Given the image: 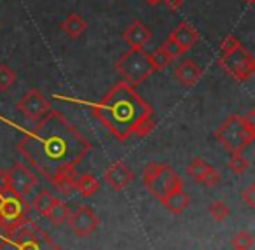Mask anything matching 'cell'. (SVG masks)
<instances>
[{"instance_id":"cell-23","label":"cell","mask_w":255,"mask_h":250,"mask_svg":"<svg viewBox=\"0 0 255 250\" xmlns=\"http://www.w3.org/2000/svg\"><path fill=\"white\" fill-rule=\"evenodd\" d=\"M229 168L234 175H243V173H247V170L250 168V163H248V159L243 156V152H236V154H231Z\"/></svg>"},{"instance_id":"cell-20","label":"cell","mask_w":255,"mask_h":250,"mask_svg":"<svg viewBox=\"0 0 255 250\" xmlns=\"http://www.w3.org/2000/svg\"><path fill=\"white\" fill-rule=\"evenodd\" d=\"M54 200H56V196H53L49 191H40V193L37 194L35 198H33L32 207L35 208L37 214H40L42 217H46L47 210H49L51 205L54 203Z\"/></svg>"},{"instance_id":"cell-1","label":"cell","mask_w":255,"mask_h":250,"mask_svg":"<svg viewBox=\"0 0 255 250\" xmlns=\"http://www.w3.org/2000/svg\"><path fill=\"white\" fill-rule=\"evenodd\" d=\"M16 149L44 179L51 180L60 170L75 168L93 145L65 116L49 110L32 130L23 131Z\"/></svg>"},{"instance_id":"cell-28","label":"cell","mask_w":255,"mask_h":250,"mask_svg":"<svg viewBox=\"0 0 255 250\" xmlns=\"http://www.w3.org/2000/svg\"><path fill=\"white\" fill-rule=\"evenodd\" d=\"M219 182H220V173L217 172L213 166H208V170H206L201 184H205V186H208V187H213V186H217Z\"/></svg>"},{"instance_id":"cell-17","label":"cell","mask_w":255,"mask_h":250,"mask_svg":"<svg viewBox=\"0 0 255 250\" xmlns=\"http://www.w3.org/2000/svg\"><path fill=\"white\" fill-rule=\"evenodd\" d=\"M60 28L63 30L70 39H79V37L86 32V28H88V23L84 21V18H82L81 14L72 12V14H68L67 19L61 23Z\"/></svg>"},{"instance_id":"cell-34","label":"cell","mask_w":255,"mask_h":250,"mask_svg":"<svg viewBox=\"0 0 255 250\" xmlns=\"http://www.w3.org/2000/svg\"><path fill=\"white\" fill-rule=\"evenodd\" d=\"M245 2H247V4H250V5H252V4H254V2H255V0H245Z\"/></svg>"},{"instance_id":"cell-11","label":"cell","mask_w":255,"mask_h":250,"mask_svg":"<svg viewBox=\"0 0 255 250\" xmlns=\"http://www.w3.org/2000/svg\"><path fill=\"white\" fill-rule=\"evenodd\" d=\"M103 180H105L112 189L123 191L124 187H128L135 180V173H133V170L124 161H116L105 170Z\"/></svg>"},{"instance_id":"cell-25","label":"cell","mask_w":255,"mask_h":250,"mask_svg":"<svg viewBox=\"0 0 255 250\" xmlns=\"http://www.w3.org/2000/svg\"><path fill=\"white\" fill-rule=\"evenodd\" d=\"M229 214H231L229 205L224 203V201L217 200V201H213V203H210V215H212L215 221L224 222L227 217H229Z\"/></svg>"},{"instance_id":"cell-6","label":"cell","mask_w":255,"mask_h":250,"mask_svg":"<svg viewBox=\"0 0 255 250\" xmlns=\"http://www.w3.org/2000/svg\"><path fill=\"white\" fill-rule=\"evenodd\" d=\"M219 65L226 74H229L234 81L243 82L252 79L255 74V61L250 51H247L243 46L234 49L233 53L222 54L219 58Z\"/></svg>"},{"instance_id":"cell-27","label":"cell","mask_w":255,"mask_h":250,"mask_svg":"<svg viewBox=\"0 0 255 250\" xmlns=\"http://www.w3.org/2000/svg\"><path fill=\"white\" fill-rule=\"evenodd\" d=\"M241 46L240 39L234 35H227L226 39L222 40V46H220V51H222V54H227V53H233L234 49H238V47Z\"/></svg>"},{"instance_id":"cell-24","label":"cell","mask_w":255,"mask_h":250,"mask_svg":"<svg viewBox=\"0 0 255 250\" xmlns=\"http://www.w3.org/2000/svg\"><path fill=\"white\" fill-rule=\"evenodd\" d=\"M16 82V74L9 65H0V93L9 91Z\"/></svg>"},{"instance_id":"cell-10","label":"cell","mask_w":255,"mask_h":250,"mask_svg":"<svg viewBox=\"0 0 255 250\" xmlns=\"http://www.w3.org/2000/svg\"><path fill=\"white\" fill-rule=\"evenodd\" d=\"M67 222L79 238H86V236H89L91 233L96 231V228L100 226V217L95 214L93 208L79 207L75 212H72Z\"/></svg>"},{"instance_id":"cell-14","label":"cell","mask_w":255,"mask_h":250,"mask_svg":"<svg viewBox=\"0 0 255 250\" xmlns=\"http://www.w3.org/2000/svg\"><path fill=\"white\" fill-rule=\"evenodd\" d=\"M203 68L194 60H185L175 68V77L184 86H194L201 79Z\"/></svg>"},{"instance_id":"cell-26","label":"cell","mask_w":255,"mask_h":250,"mask_svg":"<svg viewBox=\"0 0 255 250\" xmlns=\"http://www.w3.org/2000/svg\"><path fill=\"white\" fill-rule=\"evenodd\" d=\"M254 245V236L250 231H240L236 236L233 238V247L240 250H248Z\"/></svg>"},{"instance_id":"cell-33","label":"cell","mask_w":255,"mask_h":250,"mask_svg":"<svg viewBox=\"0 0 255 250\" xmlns=\"http://www.w3.org/2000/svg\"><path fill=\"white\" fill-rule=\"evenodd\" d=\"M145 2H147L149 5H157L159 2H163V0H145Z\"/></svg>"},{"instance_id":"cell-31","label":"cell","mask_w":255,"mask_h":250,"mask_svg":"<svg viewBox=\"0 0 255 250\" xmlns=\"http://www.w3.org/2000/svg\"><path fill=\"white\" fill-rule=\"evenodd\" d=\"M9 175L5 170H0V194L9 193Z\"/></svg>"},{"instance_id":"cell-30","label":"cell","mask_w":255,"mask_h":250,"mask_svg":"<svg viewBox=\"0 0 255 250\" xmlns=\"http://www.w3.org/2000/svg\"><path fill=\"white\" fill-rule=\"evenodd\" d=\"M161 47H163V49L166 51V53L170 54V56L173 58V60H175V58H178V56H182V54H184V51H182L180 47H178L177 44H175L173 40H170V39H168L166 42H164Z\"/></svg>"},{"instance_id":"cell-8","label":"cell","mask_w":255,"mask_h":250,"mask_svg":"<svg viewBox=\"0 0 255 250\" xmlns=\"http://www.w3.org/2000/svg\"><path fill=\"white\" fill-rule=\"evenodd\" d=\"M16 110L21 112L25 117H28L30 121L37 123L39 119H42L47 112L51 110L49 100L44 96V93L37 88H32L21 96L18 103H16Z\"/></svg>"},{"instance_id":"cell-2","label":"cell","mask_w":255,"mask_h":250,"mask_svg":"<svg viewBox=\"0 0 255 250\" xmlns=\"http://www.w3.org/2000/svg\"><path fill=\"white\" fill-rule=\"evenodd\" d=\"M95 117L119 142L145 137L154 130L152 107L124 81L117 82L100 102L89 103Z\"/></svg>"},{"instance_id":"cell-29","label":"cell","mask_w":255,"mask_h":250,"mask_svg":"<svg viewBox=\"0 0 255 250\" xmlns=\"http://www.w3.org/2000/svg\"><path fill=\"white\" fill-rule=\"evenodd\" d=\"M241 200L248 205V208H255V184H250V186L241 193Z\"/></svg>"},{"instance_id":"cell-35","label":"cell","mask_w":255,"mask_h":250,"mask_svg":"<svg viewBox=\"0 0 255 250\" xmlns=\"http://www.w3.org/2000/svg\"><path fill=\"white\" fill-rule=\"evenodd\" d=\"M234 250H240V249H234Z\"/></svg>"},{"instance_id":"cell-13","label":"cell","mask_w":255,"mask_h":250,"mask_svg":"<svg viewBox=\"0 0 255 250\" xmlns=\"http://www.w3.org/2000/svg\"><path fill=\"white\" fill-rule=\"evenodd\" d=\"M168 39L173 40V42L185 53V51H189L199 40V33H198V30L192 25H189V23H180V25L170 33Z\"/></svg>"},{"instance_id":"cell-16","label":"cell","mask_w":255,"mask_h":250,"mask_svg":"<svg viewBox=\"0 0 255 250\" xmlns=\"http://www.w3.org/2000/svg\"><path fill=\"white\" fill-rule=\"evenodd\" d=\"M75 179H77L75 168H65V170H60L58 173H54L49 182L53 184L60 193L70 194L72 191L75 189Z\"/></svg>"},{"instance_id":"cell-18","label":"cell","mask_w":255,"mask_h":250,"mask_svg":"<svg viewBox=\"0 0 255 250\" xmlns=\"http://www.w3.org/2000/svg\"><path fill=\"white\" fill-rule=\"evenodd\" d=\"M70 214H72L70 207H68L65 201H61V200H58V198H56V200H54V203L51 205V208L47 210L46 217L49 219L54 226H63V224H67Z\"/></svg>"},{"instance_id":"cell-4","label":"cell","mask_w":255,"mask_h":250,"mask_svg":"<svg viewBox=\"0 0 255 250\" xmlns=\"http://www.w3.org/2000/svg\"><path fill=\"white\" fill-rule=\"evenodd\" d=\"M116 70L124 79V82L133 88L140 86L143 81L154 74V67L149 60V54L143 49H129L117 60Z\"/></svg>"},{"instance_id":"cell-7","label":"cell","mask_w":255,"mask_h":250,"mask_svg":"<svg viewBox=\"0 0 255 250\" xmlns=\"http://www.w3.org/2000/svg\"><path fill=\"white\" fill-rule=\"evenodd\" d=\"M30 205L25 201V196H19L14 193L0 194V229L4 231L14 222L26 217Z\"/></svg>"},{"instance_id":"cell-3","label":"cell","mask_w":255,"mask_h":250,"mask_svg":"<svg viewBox=\"0 0 255 250\" xmlns=\"http://www.w3.org/2000/svg\"><path fill=\"white\" fill-rule=\"evenodd\" d=\"M215 138L231 152H243L255 138V110H250L247 116L233 114L215 131Z\"/></svg>"},{"instance_id":"cell-22","label":"cell","mask_w":255,"mask_h":250,"mask_svg":"<svg viewBox=\"0 0 255 250\" xmlns=\"http://www.w3.org/2000/svg\"><path fill=\"white\" fill-rule=\"evenodd\" d=\"M208 166L210 165L205 161V159L194 158L191 163H189V166H187L189 177H192V179H194L196 182L201 184V180H203V177H205V173H206V170H208Z\"/></svg>"},{"instance_id":"cell-12","label":"cell","mask_w":255,"mask_h":250,"mask_svg":"<svg viewBox=\"0 0 255 250\" xmlns=\"http://www.w3.org/2000/svg\"><path fill=\"white\" fill-rule=\"evenodd\" d=\"M123 39L131 49H143V46L149 44L150 39H152V32L143 21L135 19L126 26V30L123 32Z\"/></svg>"},{"instance_id":"cell-15","label":"cell","mask_w":255,"mask_h":250,"mask_svg":"<svg viewBox=\"0 0 255 250\" xmlns=\"http://www.w3.org/2000/svg\"><path fill=\"white\" fill-rule=\"evenodd\" d=\"M159 201L163 203V207L166 208L168 212H171V214H182V212L191 205V198H189V194L184 191V187H180V189H177V191H171V193H168L164 198H161Z\"/></svg>"},{"instance_id":"cell-21","label":"cell","mask_w":255,"mask_h":250,"mask_svg":"<svg viewBox=\"0 0 255 250\" xmlns=\"http://www.w3.org/2000/svg\"><path fill=\"white\" fill-rule=\"evenodd\" d=\"M149 60L154 67V72H161V70H164L171 61H173V58H171L170 54L163 49V47H159V49H156L152 54H149Z\"/></svg>"},{"instance_id":"cell-32","label":"cell","mask_w":255,"mask_h":250,"mask_svg":"<svg viewBox=\"0 0 255 250\" xmlns=\"http://www.w3.org/2000/svg\"><path fill=\"white\" fill-rule=\"evenodd\" d=\"M163 2L170 11H178L184 5V0H163Z\"/></svg>"},{"instance_id":"cell-19","label":"cell","mask_w":255,"mask_h":250,"mask_svg":"<svg viewBox=\"0 0 255 250\" xmlns=\"http://www.w3.org/2000/svg\"><path fill=\"white\" fill-rule=\"evenodd\" d=\"M75 189L84 198H89L100 189V182L93 173H82L75 179Z\"/></svg>"},{"instance_id":"cell-9","label":"cell","mask_w":255,"mask_h":250,"mask_svg":"<svg viewBox=\"0 0 255 250\" xmlns=\"http://www.w3.org/2000/svg\"><path fill=\"white\" fill-rule=\"evenodd\" d=\"M9 175V189L11 193L19 194V196H28L30 191L39 184L37 175L23 163H16L7 172Z\"/></svg>"},{"instance_id":"cell-5","label":"cell","mask_w":255,"mask_h":250,"mask_svg":"<svg viewBox=\"0 0 255 250\" xmlns=\"http://www.w3.org/2000/svg\"><path fill=\"white\" fill-rule=\"evenodd\" d=\"M143 182L145 187L157 198H164L171 191H177L184 187V182L178 177V173L166 163H147L143 168Z\"/></svg>"}]
</instances>
